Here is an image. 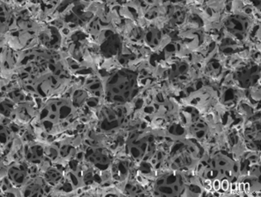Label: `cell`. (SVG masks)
I'll return each instance as SVG.
<instances>
[{
  "mask_svg": "<svg viewBox=\"0 0 261 197\" xmlns=\"http://www.w3.org/2000/svg\"><path fill=\"white\" fill-rule=\"evenodd\" d=\"M221 186H222V188L223 191H226L228 190L229 189V181H227V180H224L222 182V184H221Z\"/></svg>",
  "mask_w": 261,
  "mask_h": 197,
  "instance_id": "6da1fadb",
  "label": "cell"
},
{
  "mask_svg": "<svg viewBox=\"0 0 261 197\" xmlns=\"http://www.w3.org/2000/svg\"><path fill=\"white\" fill-rule=\"evenodd\" d=\"M220 187H221V184H220V182L219 180H216L214 182V184H213L214 189L216 191H218V190H219L220 188Z\"/></svg>",
  "mask_w": 261,
  "mask_h": 197,
  "instance_id": "7a4b0ae2",
  "label": "cell"
},
{
  "mask_svg": "<svg viewBox=\"0 0 261 197\" xmlns=\"http://www.w3.org/2000/svg\"><path fill=\"white\" fill-rule=\"evenodd\" d=\"M244 189L246 192H247L248 191H249V185L248 184V183H246L244 185Z\"/></svg>",
  "mask_w": 261,
  "mask_h": 197,
  "instance_id": "3957f363",
  "label": "cell"
}]
</instances>
